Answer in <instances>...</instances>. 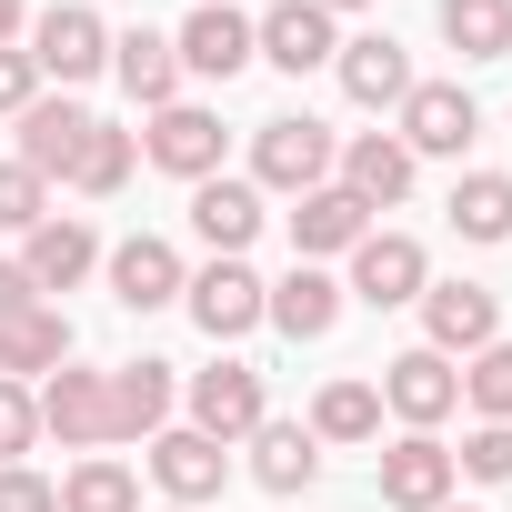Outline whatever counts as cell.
I'll list each match as a JSON object with an SVG mask.
<instances>
[{
	"label": "cell",
	"mask_w": 512,
	"mask_h": 512,
	"mask_svg": "<svg viewBox=\"0 0 512 512\" xmlns=\"http://www.w3.org/2000/svg\"><path fill=\"white\" fill-rule=\"evenodd\" d=\"M332 161H342V141L312 121V111H282V121H262L251 131V191H322L332 181Z\"/></svg>",
	"instance_id": "obj_1"
},
{
	"label": "cell",
	"mask_w": 512,
	"mask_h": 512,
	"mask_svg": "<svg viewBox=\"0 0 512 512\" xmlns=\"http://www.w3.org/2000/svg\"><path fill=\"white\" fill-rule=\"evenodd\" d=\"M31 71L61 81V91H81L91 71H111V21L91 11V0H61V11H41V21H31Z\"/></svg>",
	"instance_id": "obj_2"
},
{
	"label": "cell",
	"mask_w": 512,
	"mask_h": 512,
	"mask_svg": "<svg viewBox=\"0 0 512 512\" xmlns=\"http://www.w3.org/2000/svg\"><path fill=\"white\" fill-rule=\"evenodd\" d=\"M372 392H382V412H392L402 432H442V422L462 412V372H452L442 352H422V342H412V352H392Z\"/></svg>",
	"instance_id": "obj_3"
},
{
	"label": "cell",
	"mask_w": 512,
	"mask_h": 512,
	"mask_svg": "<svg viewBox=\"0 0 512 512\" xmlns=\"http://www.w3.org/2000/svg\"><path fill=\"white\" fill-rule=\"evenodd\" d=\"M392 121H402L392 141H402L412 161H422V151H432V161H462V151H472V131H482V111H472V91H462V81H412Z\"/></svg>",
	"instance_id": "obj_4"
},
{
	"label": "cell",
	"mask_w": 512,
	"mask_h": 512,
	"mask_svg": "<svg viewBox=\"0 0 512 512\" xmlns=\"http://www.w3.org/2000/svg\"><path fill=\"white\" fill-rule=\"evenodd\" d=\"M422 282H432V262H422L412 231H362V241H352V282H342V302L402 312V302H422Z\"/></svg>",
	"instance_id": "obj_5"
},
{
	"label": "cell",
	"mask_w": 512,
	"mask_h": 512,
	"mask_svg": "<svg viewBox=\"0 0 512 512\" xmlns=\"http://www.w3.org/2000/svg\"><path fill=\"white\" fill-rule=\"evenodd\" d=\"M191 432H211V442H251L272 422V392H262V372L251 362H211V372H191Z\"/></svg>",
	"instance_id": "obj_6"
},
{
	"label": "cell",
	"mask_w": 512,
	"mask_h": 512,
	"mask_svg": "<svg viewBox=\"0 0 512 512\" xmlns=\"http://www.w3.org/2000/svg\"><path fill=\"white\" fill-rule=\"evenodd\" d=\"M482 342H502V302L482 282H422V352L472 362Z\"/></svg>",
	"instance_id": "obj_7"
},
{
	"label": "cell",
	"mask_w": 512,
	"mask_h": 512,
	"mask_svg": "<svg viewBox=\"0 0 512 512\" xmlns=\"http://www.w3.org/2000/svg\"><path fill=\"white\" fill-rule=\"evenodd\" d=\"M31 402H41V432H51L61 452H101V442H111V372L61 362V372H51Z\"/></svg>",
	"instance_id": "obj_8"
},
{
	"label": "cell",
	"mask_w": 512,
	"mask_h": 512,
	"mask_svg": "<svg viewBox=\"0 0 512 512\" xmlns=\"http://www.w3.org/2000/svg\"><path fill=\"white\" fill-rule=\"evenodd\" d=\"M221 111H201V101H171V111H151V131H141V151H151V171H171V181H211L221 171Z\"/></svg>",
	"instance_id": "obj_9"
},
{
	"label": "cell",
	"mask_w": 512,
	"mask_h": 512,
	"mask_svg": "<svg viewBox=\"0 0 512 512\" xmlns=\"http://www.w3.org/2000/svg\"><path fill=\"white\" fill-rule=\"evenodd\" d=\"M342 41H332V11H322V0H272V11L262 21H251V61H272V71H322Z\"/></svg>",
	"instance_id": "obj_10"
},
{
	"label": "cell",
	"mask_w": 512,
	"mask_h": 512,
	"mask_svg": "<svg viewBox=\"0 0 512 512\" xmlns=\"http://www.w3.org/2000/svg\"><path fill=\"white\" fill-rule=\"evenodd\" d=\"M101 272H111V302L121 312H161V302H181V251L161 241V231H131V241H111L101 251Z\"/></svg>",
	"instance_id": "obj_11"
},
{
	"label": "cell",
	"mask_w": 512,
	"mask_h": 512,
	"mask_svg": "<svg viewBox=\"0 0 512 512\" xmlns=\"http://www.w3.org/2000/svg\"><path fill=\"white\" fill-rule=\"evenodd\" d=\"M151 482H161L181 512H201V502L231 482V442H211V432H191V422H181V432H151Z\"/></svg>",
	"instance_id": "obj_12"
},
{
	"label": "cell",
	"mask_w": 512,
	"mask_h": 512,
	"mask_svg": "<svg viewBox=\"0 0 512 512\" xmlns=\"http://www.w3.org/2000/svg\"><path fill=\"white\" fill-rule=\"evenodd\" d=\"M372 482H382V502H392V512H442L462 472H452V452H442L432 432H402V442L372 462Z\"/></svg>",
	"instance_id": "obj_13"
},
{
	"label": "cell",
	"mask_w": 512,
	"mask_h": 512,
	"mask_svg": "<svg viewBox=\"0 0 512 512\" xmlns=\"http://www.w3.org/2000/svg\"><path fill=\"white\" fill-rule=\"evenodd\" d=\"M262 272H251V262H211V272H191L181 282V302H191V322L211 332V342H241L251 322H262Z\"/></svg>",
	"instance_id": "obj_14"
},
{
	"label": "cell",
	"mask_w": 512,
	"mask_h": 512,
	"mask_svg": "<svg viewBox=\"0 0 512 512\" xmlns=\"http://www.w3.org/2000/svg\"><path fill=\"white\" fill-rule=\"evenodd\" d=\"M81 141H91V111L71 101V91H41L31 111H21V171H41V181H71V161H81Z\"/></svg>",
	"instance_id": "obj_15"
},
{
	"label": "cell",
	"mask_w": 512,
	"mask_h": 512,
	"mask_svg": "<svg viewBox=\"0 0 512 512\" xmlns=\"http://www.w3.org/2000/svg\"><path fill=\"white\" fill-rule=\"evenodd\" d=\"M21 272H31V292H71V282H91V272H101V231L71 221V211H51L41 231H21Z\"/></svg>",
	"instance_id": "obj_16"
},
{
	"label": "cell",
	"mask_w": 512,
	"mask_h": 512,
	"mask_svg": "<svg viewBox=\"0 0 512 512\" xmlns=\"http://www.w3.org/2000/svg\"><path fill=\"white\" fill-rule=\"evenodd\" d=\"M171 51H181V71H201V81H241V71H251V21L231 11V0H201V11L171 31Z\"/></svg>",
	"instance_id": "obj_17"
},
{
	"label": "cell",
	"mask_w": 512,
	"mask_h": 512,
	"mask_svg": "<svg viewBox=\"0 0 512 512\" xmlns=\"http://www.w3.org/2000/svg\"><path fill=\"white\" fill-rule=\"evenodd\" d=\"M412 171H422V161H412L392 131H352V141H342V161H332V181H342L362 211H392V201L412 191Z\"/></svg>",
	"instance_id": "obj_18"
},
{
	"label": "cell",
	"mask_w": 512,
	"mask_h": 512,
	"mask_svg": "<svg viewBox=\"0 0 512 512\" xmlns=\"http://www.w3.org/2000/svg\"><path fill=\"white\" fill-rule=\"evenodd\" d=\"M191 231L211 241V262H241V251H251V231H262V191H251V181H231V171L191 181Z\"/></svg>",
	"instance_id": "obj_19"
},
{
	"label": "cell",
	"mask_w": 512,
	"mask_h": 512,
	"mask_svg": "<svg viewBox=\"0 0 512 512\" xmlns=\"http://www.w3.org/2000/svg\"><path fill=\"white\" fill-rule=\"evenodd\" d=\"M262 322H272V332H292V342H322V332L342 322V282H332L322 262H292V272L262 292Z\"/></svg>",
	"instance_id": "obj_20"
},
{
	"label": "cell",
	"mask_w": 512,
	"mask_h": 512,
	"mask_svg": "<svg viewBox=\"0 0 512 512\" xmlns=\"http://www.w3.org/2000/svg\"><path fill=\"white\" fill-rule=\"evenodd\" d=\"M171 402H181V382H171V362H121L111 372V442H151V432H171Z\"/></svg>",
	"instance_id": "obj_21"
},
{
	"label": "cell",
	"mask_w": 512,
	"mask_h": 512,
	"mask_svg": "<svg viewBox=\"0 0 512 512\" xmlns=\"http://www.w3.org/2000/svg\"><path fill=\"white\" fill-rule=\"evenodd\" d=\"M71 362V312L61 302H31L21 322H0V382H51Z\"/></svg>",
	"instance_id": "obj_22"
},
{
	"label": "cell",
	"mask_w": 512,
	"mask_h": 512,
	"mask_svg": "<svg viewBox=\"0 0 512 512\" xmlns=\"http://www.w3.org/2000/svg\"><path fill=\"white\" fill-rule=\"evenodd\" d=\"M332 71H342V91H352L362 111H402V91H412V61H402V41H392V31L342 41V51H332Z\"/></svg>",
	"instance_id": "obj_23"
},
{
	"label": "cell",
	"mask_w": 512,
	"mask_h": 512,
	"mask_svg": "<svg viewBox=\"0 0 512 512\" xmlns=\"http://www.w3.org/2000/svg\"><path fill=\"white\" fill-rule=\"evenodd\" d=\"M362 231H372V211H362L342 181H322V191L292 201V251H302V262H332V251H352Z\"/></svg>",
	"instance_id": "obj_24"
},
{
	"label": "cell",
	"mask_w": 512,
	"mask_h": 512,
	"mask_svg": "<svg viewBox=\"0 0 512 512\" xmlns=\"http://www.w3.org/2000/svg\"><path fill=\"white\" fill-rule=\"evenodd\" d=\"M111 81H121L141 111H171V101H181V51H171L161 31H121V41H111Z\"/></svg>",
	"instance_id": "obj_25"
},
{
	"label": "cell",
	"mask_w": 512,
	"mask_h": 512,
	"mask_svg": "<svg viewBox=\"0 0 512 512\" xmlns=\"http://www.w3.org/2000/svg\"><path fill=\"white\" fill-rule=\"evenodd\" d=\"M251 482H262V492H312L322 482L312 422H262V432H251Z\"/></svg>",
	"instance_id": "obj_26"
},
{
	"label": "cell",
	"mask_w": 512,
	"mask_h": 512,
	"mask_svg": "<svg viewBox=\"0 0 512 512\" xmlns=\"http://www.w3.org/2000/svg\"><path fill=\"white\" fill-rule=\"evenodd\" d=\"M61 512H141L131 462H121V452H81V462L61 472Z\"/></svg>",
	"instance_id": "obj_27"
},
{
	"label": "cell",
	"mask_w": 512,
	"mask_h": 512,
	"mask_svg": "<svg viewBox=\"0 0 512 512\" xmlns=\"http://www.w3.org/2000/svg\"><path fill=\"white\" fill-rule=\"evenodd\" d=\"M432 21L462 61H512V0H442Z\"/></svg>",
	"instance_id": "obj_28"
},
{
	"label": "cell",
	"mask_w": 512,
	"mask_h": 512,
	"mask_svg": "<svg viewBox=\"0 0 512 512\" xmlns=\"http://www.w3.org/2000/svg\"><path fill=\"white\" fill-rule=\"evenodd\" d=\"M442 211H452L462 241H512V181H502V171H462Z\"/></svg>",
	"instance_id": "obj_29"
},
{
	"label": "cell",
	"mask_w": 512,
	"mask_h": 512,
	"mask_svg": "<svg viewBox=\"0 0 512 512\" xmlns=\"http://www.w3.org/2000/svg\"><path fill=\"white\" fill-rule=\"evenodd\" d=\"M131 161H141V131L91 121V141H81V161H71V191H81V201H111V191L131 181Z\"/></svg>",
	"instance_id": "obj_30"
},
{
	"label": "cell",
	"mask_w": 512,
	"mask_h": 512,
	"mask_svg": "<svg viewBox=\"0 0 512 512\" xmlns=\"http://www.w3.org/2000/svg\"><path fill=\"white\" fill-rule=\"evenodd\" d=\"M372 432H382V392H372V382H322L312 442H372Z\"/></svg>",
	"instance_id": "obj_31"
},
{
	"label": "cell",
	"mask_w": 512,
	"mask_h": 512,
	"mask_svg": "<svg viewBox=\"0 0 512 512\" xmlns=\"http://www.w3.org/2000/svg\"><path fill=\"white\" fill-rule=\"evenodd\" d=\"M462 402H472L482 422H512V342H482V352L462 362Z\"/></svg>",
	"instance_id": "obj_32"
},
{
	"label": "cell",
	"mask_w": 512,
	"mask_h": 512,
	"mask_svg": "<svg viewBox=\"0 0 512 512\" xmlns=\"http://www.w3.org/2000/svg\"><path fill=\"white\" fill-rule=\"evenodd\" d=\"M51 221V181L21 171V161H0V231H41Z\"/></svg>",
	"instance_id": "obj_33"
},
{
	"label": "cell",
	"mask_w": 512,
	"mask_h": 512,
	"mask_svg": "<svg viewBox=\"0 0 512 512\" xmlns=\"http://www.w3.org/2000/svg\"><path fill=\"white\" fill-rule=\"evenodd\" d=\"M452 472H472V482H512V422H472L462 452H452Z\"/></svg>",
	"instance_id": "obj_34"
},
{
	"label": "cell",
	"mask_w": 512,
	"mask_h": 512,
	"mask_svg": "<svg viewBox=\"0 0 512 512\" xmlns=\"http://www.w3.org/2000/svg\"><path fill=\"white\" fill-rule=\"evenodd\" d=\"M41 442V402H31V382H0V462H21Z\"/></svg>",
	"instance_id": "obj_35"
},
{
	"label": "cell",
	"mask_w": 512,
	"mask_h": 512,
	"mask_svg": "<svg viewBox=\"0 0 512 512\" xmlns=\"http://www.w3.org/2000/svg\"><path fill=\"white\" fill-rule=\"evenodd\" d=\"M0 512H61V482H41L31 462H0Z\"/></svg>",
	"instance_id": "obj_36"
},
{
	"label": "cell",
	"mask_w": 512,
	"mask_h": 512,
	"mask_svg": "<svg viewBox=\"0 0 512 512\" xmlns=\"http://www.w3.org/2000/svg\"><path fill=\"white\" fill-rule=\"evenodd\" d=\"M41 101V71H31V51H0V121H21Z\"/></svg>",
	"instance_id": "obj_37"
},
{
	"label": "cell",
	"mask_w": 512,
	"mask_h": 512,
	"mask_svg": "<svg viewBox=\"0 0 512 512\" xmlns=\"http://www.w3.org/2000/svg\"><path fill=\"white\" fill-rule=\"evenodd\" d=\"M31 302H41V292H31V272H21V262H0V322H21Z\"/></svg>",
	"instance_id": "obj_38"
},
{
	"label": "cell",
	"mask_w": 512,
	"mask_h": 512,
	"mask_svg": "<svg viewBox=\"0 0 512 512\" xmlns=\"http://www.w3.org/2000/svg\"><path fill=\"white\" fill-rule=\"evenodd\" d=\"M31 41V11H21V0H0V51H21Z\"/></svg>",
	"instance_id": "obj_39"
},
{
	"label": "cell",
	"mask_w": 512,
	"mask_h": 512,
	"mask_svg": "<svg viewBox=\"0 0 512 512\" xmlns=\"http://www.w3.org/2000/svg\"><path fill=\"white\" fill-rule=\"evenodd\" d=\"M322 11H332V21H342V11H372V0H322Z\"/></svg>",
	"instance_id": "obj_40"
},
{
	"label": "cell",
	"mask_w": 512,
	"mask_h": 512,
	"mask_svg": "<svg viewBox=\"0 0 512 512\" xmlns=\"http://www.w3.org/2000/svg\"><path fill=\"white\" fill-rule=\"evenodd\" d=\"M442 512H462V502H442Z\"/></svg>",
	"instance_id": "obj_41"
},
{
	"label": "cell",
	"mask_w": 512,
	"mask_h": 512,
	"mask_svg": "<svg viewBox=\"0 0 512 512\" xmlns=\"http://www.w3.org/2000/svg\"><path fill=\"white\" fill-rule=\"evenodd\" d=\"M231 11H241V0H231Z\"/></svg>",
	"instance_id": "obj_42"
},
{
	"label": "cell",
	"mask_w": 512,
	"mask_h": 512,
	"mask_svg": "<svg viewBox=\"0 0 512 512\" xmlns=\"http://www.w3.org/2000/svg\"><path fill=\"white\" fill-rule=\"evenodd\" d=\"M171 512H181V502H171Z\"/></svg>",
	"instance_id": "obj_43"
}]
</instances>
